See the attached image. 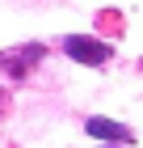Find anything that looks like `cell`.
<instances>
[{
  "label": "cell",
  "instance_id": "6da1fadb",
  "mask_svg": "<svg viewBox=\"0 0 143 148\" xmlns=\"http://www.w3.org/2000/svg\"><path fill=\"white\" fill-rule=\"evenodd\" d=\"M63 51L76 59V64H105V59H110V47L101 42V38H84V34H72L63 42Z\"/></svg>",
  "mask_w": 143,
  "mask_h": 148
},
{
  "label": "cell",
  "instance_id": "7a4b0ae2",
  "mask_svg": "<svg viewBox=\"0 0 143 148\" xmlns=\"http://www.w3.org/2000/svg\"><path fill=\"white\" fill-rule=\"evenodd\" d=\"M88 136L93 140H114V144H131V127L122 123H110V119H88Z\"/></svg>",
  "mask_w": 143,
  "mask_h": 148
}]
</instances>
